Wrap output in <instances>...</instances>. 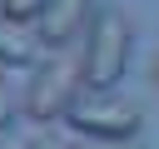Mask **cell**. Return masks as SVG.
<instances>
[{
  "instance_id": "cell-9",
  "label": "cell",
  "mask_w": 159,
  "mask_h": 149,
  "mask_svg": "<svg viewBox=\"0 0 159 149\" xmlns=\"http://www.w3.org/2000/svg\"><path fill=\"white\" fill-rule=\"evenodd\" d=\"M30 149H60V144H55V139H35Z\"/></svg>"
},
{
  "instance_id": "cell-7",
  "label": "cell",
  "mask_w": 159,
  "mask_h": 149,
  "mask_svg": "<svg viewBox=\"0 0 159 149\" xmlns=\"http://www.w3.org/2000/svg\"><path fill=\"white\" fill-rule=\"evenodd\" d=\"M15 124V99H10V89H5V79H0V134Z\"/></svg>"
},
{
  "instance_id": "cell-10",
  "label": "cell",
  "mask_w": 159,
  "mask_h": 149,
  "mask_svg": "<svg viewBox=\"0 0 159 149\" xmlns=\"http://www.w3.org/2000/svg\"><path fill=\"white\" fill-rule=\"evenodd\" d=\"M149 74H154V79H159V55H154V60H149Z\"/></svg>"
},
{
  "instance_id": "cell-1",
  "label": "cell",
  "mask_w": 159,
  "mask_h": 149,
  "mask_svg": "<svg viewBox=\"0 0 159 149\" xmlns=\"http://www.w3.org/2000/svg\"><path fill=\"white\" fill-rule=\"evenodd\" d=\"M129 40H134V30H129L124 10L99 5L94 20H89V30H84L80 79H84L89 89H114V84L124 79V70H129Z\"/></svg>"
},
{
  "instance_id": "cell-11",
  "label": "cell",
  "mask_w": 159,
  "mask_h": 149,
  "mask_svg": "<svg viewBox=\"0 0 159 149\" xmlns=\"http://www.w3.org/2000/svg\"><path fill=\"white\" fill-rule=\"evenodd\" d=\"M0 149H15V144H5V139H0Z\"/></svg>"
},
{
  "instance_id": "cell-6",
  "label": "cell",
  "mask_w": 159,
  "mask_h": 149,
  "mask_svg": "<svg viewBox=\"0 0 159 149\" xmlns=\"http://www.w3.org/2000/svg\"><path fill=\"white\" fill-rule=\"evenodd\" d=\"M45 10H50V0H0V15L25 20V25H30V20H40Z\"/></svg>"
},
{
  "instance_id": "cell-8",
  "label": "cell",
  "mask_w": 159,
  "mask_h": 149,
  "mask_svg": "<svg viewBox=\"0 0 159 149\" xmlns=\"http://www.w3.org/2000/svg\"><path fill=\"white\" fill-rule=\"evenodd\" d=\"M65 149H129V139H80V144H65Z\"/></svg>"
},
{
  "instance_id": "cell-5",
  "label": "cell",
  "mask_w": 159,
  "mask_h": 149,
  "mask_svg": "<svg viewBox=\"0 0 159 149\" xmlns=\"http://www.w3.org/2000/svg\"><path fill=\"white\" fill-rule=\"evenodd\" d=\"M40 30H30L25 20L0 15V65H35L40 60Z\"/></svg>"
},
{
  "instance_id": "cell-4",
  "label": "cell",
  "mask_w": 159,
  "mask_h": 149,
  "mask_svg": "<svg viewBox=\"0 0 159 149\" xmlns=\"http://www.w3.org/2000/svg\"><path fill=\"white\" fill-rule=\"evenodd\" d=\"M94 20V5L89 0H50V10L40 15V40L50 50H65L75 35H84Z\"/></svg>"
},
{
  "instance_id": "cell-3",
  "label": "cell",
  "mask_w": 159,
  "mask_h": 149,
  "mask_svg": "<svg viewBox=\"0 0 159 149\" xmlns=\"http://www.w3.org/2000/svg\"><path fill=\"white\" fill-rule=\"evenodd\" d=\"M80 70L65 65V60H45L35 65L30 74V89H25V119L35 124H55V119H70L75 99H80Z\"/></svg>"
},
{
  "instance_id": "cell-2",
  "label": "cell",
  "mask_w": 159,
  "mask_h": 149,
  "mask_svg": "<svg viewBox=\"0 0 159 149\" xmlns=\"http://www.w3.org/2000/svg\"><path fill=\"white\" fill-rule=\"evenodd\" d=\"M80 139H134L144 124V109L134 99H119L114 89H89L75 99L70 119H65Z\"/></svg>"
}]
</instances>
